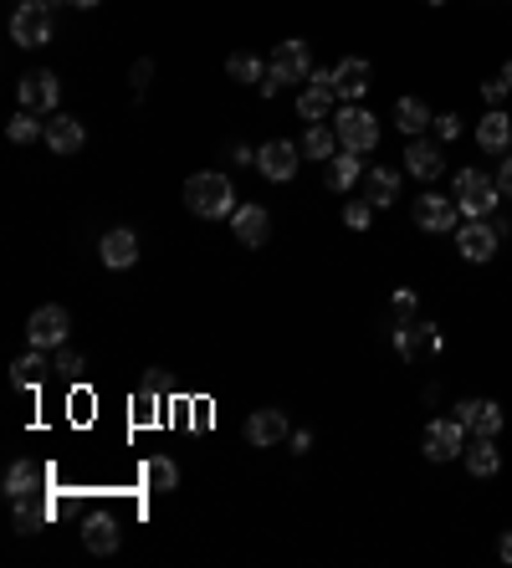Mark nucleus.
Segmentation results:
<instances>
[{"label": "nucleus", "mask_w": 512, "mask_h": 568, "mask_svg": "<svg viewBox=\"0 0 512 568\" xmlns=\"http://www.w3.org/2000/svg\"><path fill=\"white\" fill-rule=\"evenodd\" d=\"M436 134H441V139H456V134H461V118H456V113L436 118Z\"/></svg>", "instance_id": "37"}, {"label": "nucleus", "mask_w": 512, "mask_h": 568, "mask_svg": "<svg viewBox=\"0 0 512 568\" xmlns=\"http://www.w3.org/2000/svg\"><path fill=\"white\" fill-rule=\"evenodd\" d=\"M425 6H446V0H425Z\"/></svg>", "instance_id": "45"}, {"label": "nucleus", "mask_w": 512, "mask_h": 568, "mask_svg": "<svg viewBox=\"0 0 512 568\" xmlns=\"http://www.w3.org/2000/svg\"><path fill=\"white\" fill-rule=\"evenodd\" d=\"M287 446H292L297 456H303V451L313 446V435H308V430H292V435H287Z\"/></svg>", "instance_id": "40"}, {"label": "nucleus", "mask_w": 512, "mask_h": 568, "mask_svg": "<svg viewBox=\"0 0 512 568\" xmlns=\"http://www.w3.org/2000/svg\"><path fill=\"white\" fill-rule=\"evenodd\" d=\"M287 415L282 410H251V420H246V441L251 446H282L287 441Z\"/></svg>", "instance_id": "18"}, {"label": "nucleus", "mask_w": 512, "mask_h": 568, "mask_svg": "<svg viewBox=\"0 0 512 568\" xmlns=\"http://www.w3.org/2000/svg\"><path fill=\"white\" fill-rule=\"evenodd\" d=\"M149 72H154V62H139V67H134V87H144V82H149Z\"/></svg>", "instance_id": "41"}, {"label": "nucleus", "mask_w": 512, "mask_h": 568, "mask_svg": "<svg viewBox=\"0 0 512 568\" xmlns=\"http://www.w3.org/2000/svg\"><path fill=\"white\" fill-rule=\"evenodd\" d=\"M405 169L415 174V180H441V169H446V159H441V144H425V139H415V144L405 149Z\"/></svg>", "instance_id": "20"}, {"label": "nucleus", "mask_w": 512, "mask_h": 568, "mask_svg": "<svg viewBox=\"0 0 512 568\" xmlns=\"http://www.w3.org/2000/svg\"><path fill=\"white\" fill-rule=\"evenodd\" d=\"M395 313H400V318H410V313H415V292H405V287L395 292Z\"/></svg>", "instance_id": "39"}, {"label": "nucleus", "mask_w": 512, "mask_h": 568, "mask_svg": "<svg viewBox=\"0 0 512 568\" xmlns=\"http://www.w3.org/2000/svg\"><path fill=\"white\" fill-rule=\"evenodd\" d=\"M502 77H507V87H512V62H507V67H502Z\"/></svg>", "instance_id": "44"}, {"label": "nucleus", "mask_w": 512, "mask_h": 568, "mask_svg": "<svg viewBox=\"0 0 512 568\" xmlns=\"http://www.w3.org/2000/svg\"><path fill=\"white\" fill-rule=\"evenodd\" d=\"M497 190L512 200V154H507V159H502V169H497Z\"/></svg>", "instance_id": "38"}, {"label": "nucleus", "mask_w": 512, "mask_h": 568, "mask_svg": "<svg viewBox=\"0 0 512 568\" xmlns=\"http://www.w3.org/2000/svg\"><path fill=\"white\" fill-rule=\"evenodd\" d=\"M497 553H502V563H512V533H502V543H497Z\"/></svg>", "instance_id": "42"}, {"label": "nucleus", "mask_w": 512, "mask_h": 568, "mask_svg": "<svg viewBox=\"0 0 512 568\" xmlns=\"http://www.w3.org/2000/svg\"><path fill=\"white\" fill-rule=\"evenodd\" d=\"M47 144H52V154H77L82 144H88V128H82L77 118H67V113H52L47 118Z\"/></svg>", "instance_id": "19"}, {"label": "nucleus", "mask_w": 512, "mask_h": 568, "mask_svg": "<svg viewBox=\"0 0 512 568\" xmlns=\"http://www.w3.org/2000/svg\"><path fill=\"white\" fill-rule=\"evenodd\" d=\"M41 482H47V471H41V466H31V461H16V466L6 471V497H11V502H21V497H36V492H41Z\"/></svg>", "instance_id": "23"}, {"label": "nucleus", "mask_w": 512, "mask_h": 568, "mask_svg": "<svg viewBox=\"0 0 512 568\" xmlns=\"http://www.w3.org/2000/svg\"><path fill=\"white\" fill-rule=\"evenodd\" d=\"M466 471H472V476H497V471H502V451H497L492 441L466 446Z\"/></svg>", "instance_id": "30"}, {"label": "nucleus", "mask_w": 512, "mask_h": 568, "mask_svg": "<svg viewBox=\"0 0 512 568\" xmlns=\"http://www.w3.org/2000/svg\"><path fill=\"white\" fill-rule=\"evenodd\" d=\"M456 420L477 435V441H497V430H502V405L497 400H466L456 405Z\"/></svg>", "instance_id": "13"}, {"label": "nucleus", "mask_w": 512, "mask_h": 568, "mask_svg": "<svg viewBox=\"0 0 512 568\" xmlns=\"http://www.w3.org/2000/svg\"><path fill=\"white\" fill-rule=\"evenodd\" d=\"M297 164H303V144H287V139H272L256 149V169L267 174V180H292Z\"/></svg>", "instance_id": "10"}, {"label": "nucleus", "mask_w": 512, "mask_h": 568, "mask_svg": "<svg viewBox=\"0 0 512 568\" xmlns=\"http://www.w3.org/2000/svg\"><path fill=\"white\" fill-rule=\"evenodd\" d=\"M21 108H31V113H57V103H62V82H57V72H31V77H21Z\"/></svg>", "instance_id": "12"}, {"label": "nucleus", "mask_w": 512, "mask_h": 568, "mask_svg": "<svg viewBox=\"0 0 512 568\" xmlns=\"http://www.w3.org/2000/svg\"><path fill=\"white\" fill-rule=\"evenodd\" d=\"M410 215H415V226H420V231L441 236V231H456L461 205H456V195H451V200H446V195H420V200L410 205Z\"/></svg>", "instance_id": "6"}, {"label": "nucleus", "mask_w": 512, "mask_h": 568, "mask_svg": "<svg viewBox=\"0 0 512 568\" xmlns=\"http://www.w3.org/2000/svg\"><path fill=\"white\" fill-rule=\"evenodd\" d=\"M313 77V52H308V41H277V52H272V72H267V82L256 87V93H267V98H277V87H287V82H308Z\"/></svg>", "instance_id": "2"}, {"label": "nucleus", "mask_w": 512, "mask_h": 568, "mask_svg": "<svg viewBox=\"0 0 512 568\" xmlns=\"http://www.w3.org/2000/svg\"><path fill=\"white\" fill-rule=\"evenodd\" d=\"M67 6H77V11H93V6H98V0H67Z\"/></svg>", "instance_id": "43"}, {"label": "nucleus", "mask_w": 512, "mask_h": 568, "mask_svg": "<svg viewBox=\"0 0 512 568\" xmlns=\"http://www.w3.org/2000/svg\"><path fill=\"white\" fill-rule=\"evenodd\" d=\"M47 369H52V364L41 359V348H31V354H21V359L11 364V384H16V389H36L41 379H47Z\"/></svg>", "instance_id": "26"}, {"label": "nucleus", "mask_w": 512, "mask_h": 568, "mask_svg": "<svg viewBox=\"0 0 512 568\" xmlns=\"http://www.w3.org/2000/svg\"><path fill=\"white\" fill-rule=\"evenodd\" d=\"M82 369H88V364H82L77 354H62V359H57V374H67V379H77Z\"/></svg>", "instance_id": "36"}, {"label": "nucleus", "mask_w": 512, "mask_h": 568, "mask_svg": "<svg viewBox=\"0 0 512 568\" xmlns=\"http://www.w3.org/2000/svg\"><path fill=\"white\" fill-rule=\"evenodd\" d=\"M67 333H72V318H67V308H57V302H47V308H36V313H31V323H26V338H31V348H57Z\"/></svg>", "instance_id": "7"}, {"label": "nucleus", "mask_w": 512, "mask_h": 568, "mask_svg": "<svg viewBox=\"0 0 512 568\" xmlns=\"http://www.w3.org/2000/svg\"><path fill=\"white\" fill-rule=\"evenodd\" d=\"M395 348H400V359L420 364V359H436L441 348H446V338H441L436 323H405V318H400V328H395Z\"/></svg>", "instance_id": "5"}, {"label": "nucleus", "mask_w": 512, "mask_h": 568, "mask_svg": "<svg viewBox=\"0 0 512 568\" xmlns=\"http://www.w3.org/2000/svg\"><path fill=\"white\" fill-rule=\"evenodd\" d=\"M364 200L379 210V205H395L400 200V174L395 169H369L364 174Z\"/></svg>", "instance_id": "24"}, {"label": "nucleus", "mask_w": 512, "mask_h": 568, "mask_svg": "<svg viewBox=\"0 0 512 568\" xmlns=\"http://www.w3.org/2000/svg\"><path fill=\"white\" fill-rule=\"evenodd\" d=\"M369 221H374V205H369V200L344 205V226H349V231H369Z\"/></svg>", "instance_id": "34"}, {"label": "nucleus", "mask_w": 512, "mask_h": 568, "mask_svg": "<svg viewBox=\"0 0 512 568\" xmlns=\"http://www.w3.org/2000/svg\"><path fill=\"white\" fill-rule=\"evenodd\" d=\"M333 134H338V144H344L349 154H369V149L379 144V118L364 113L359 103H349L344 113L333 118Z\"/></svg>", "instance_id": "4"}, {"label": "nucleus", "mask_w": 512, "mask_h": 568, "mask_svg": "<svg viewBox=\"0 0 512 568\" xmlns=\"http://www.w3.org/2000/svg\"><path fill=\"white\" fill-rule=\"evenodd\" d=\"M507 93H512V87H507V77H492V82H482V98H487L492 108H502V103H507Z\"/></svg>", "instance_id": "35"}, {"label": "nucleus", "mask_w": 512, "mask_h": 568, "mask_svg": "<svg viewBox=\"0 0 512 568\" xmlns=\"http://www.w3.org/2000/svg\"><path fill=\"white\" fill-rule=\"evenodd\" d=\"M354 180H359V154L338 149V154L328 159V190H338V195H344V190H349Z\"/></svg>", "instance_id": "28"}, {"label": "nucleus", "mask_w": 512, "mask_h": 568, "mask_svg": "<svg viewBox=\"0 0 512 568\" xmlns=\"http://www.w3.org/2000/svg\"><path fill=\"white\" fill-rule=\"evenodd\" d=\"M338 149H344V144H338V134H328L323 123H313L308 134H303V159H318V164H328Z\"/></svg>", "instance_id": "29"}, {"label": "nucleus", "mask_w": 512, "mask_h": 568, "mask_svg": "<svg viewBox=\"0 0 512 568\" xmlns=\"http://www.w3.org/2000/svg\"><path fill=\"white\" fill-rule=\"evenodd\" d=\"M333 72H313L308 77V87H303V98H297V113H303L308 123H323L328 118V108H333Z\"/></svg>", "instance_id": "16"}, {"label": "nucleus", "mask_w": 512, "mask_h": 568, "mask_svg": "<svg viewBox=\"0 0 512 568\" xmlns=\"http://www.w3.org/2000/svg\"><path fill=\"white\" fill-rule=\"evenodd\" d=\"M477 144H482L487 154H507V144H512V118H507L502 108H492V113L477 123Z\"/></svg>", "instance_id": "21"}, {"label": "nucleus", "mask_w": 512, "mask_h": 568, "mask_svg": "<svg viewBox=\"0 0 512 568\" xmlns=\"http://www.w3.org/2000/svg\"><path fill=\"white\" fill-rule=\"evenodd\" d=\"M185 205L200 215V221H221V215L236 210V190H231L226 174L205 169V174H190L185 180Z\"/></svg>", "instance_id": "1"}, {"label": "nucleus", "mask_w": 512, "mask_h": 568, "mask_svg": "<svg viewBox=\"0 0 512 568\" xmlns=\"http://www.w3.org/2000/svg\"><path fill=\"white\" fill-rule=\"evenodd\" d=\"M226 72H231V82H256V87H262L272 67H262V57H251V52H236V57L226 62Z\"/></svg>", "instance_id": "32"}, {"label": "nucleus", "mask_w": 512, "mask_h": 568, "mask_svg": "<svg viewBox=\"0 0 512 568\" xmlns=\"http://www.w3.org/2000/svg\"><path fill=\"white\" fill-rule=\"evenodd\" d=\"M98 256H103V267H113V272H128V267L139 261V236L128 231V226H118V231H108V236H103Z\"/></svg>", "instance_id": "17"}, {"label": "nucleus", "mask_w": 512, "mask_h": 568, "mask_svg": "<svg viewBox=\"0 0 512 568\" xmlns=\"http://www.w3.org/2000/svg\"><path fill=\"white\" fill-rule=\"evenodd\" d=\"M41 522H47V507H36L31 497H21V502H16V533H26V538H31V533L41 528Z\"/></svg>", "instance_id": "33"}, {"label": "nucleus", "mask_w": 512, "mask_h": 568, "mask_svg": "<svg viewBox=\"0 0 512 568\" xmlns=\"http://www.w3.org/2000/svg\"><path fill=\"white\" fill-rule=\"evenodd\" d=\"M395 123H400V134H420V128H431L436 118H431V108H425L420 98H395Z\"/></svg>", "instance_id": "25"}, {"label": "nucleus", "mask_w": 512, "mask_h": 568, "mask_svg": "<svg viewBox=\"0 0 512 568\" xmlns=\"http://www.w3.org/2000/svg\"><path fill=\"white\" fill-rule=\"evenodd\" d=\"M231 231H236L241 246H267V236H272V215H267L262 205H236V210H231Z\"/></svg>", "instance_id": "15"}, {"label": "nucleus", "mask_w": 512, "mask_h": 568, "mask_svg": "<svg viewBox=\"0 0 512 568\" xmlns=\"http://www.w3.org/2000/svg\"><path fill=\"white\" fill-rule=\"evenodd\" d=\"M497 200H502V190H497V180H487L482 169H461L456 174V205H461L466 221H487V215L497 210Z\"/></svg>", "instance_id": "3"}, {"label": "nucleus", "mask_w": 512, "mask_h": 568, "mask_svg": "<svg viewBox=\"0 0 512 568\" xmlns=\"http://www.w3.org/2000/svg\"><path fill=\"white\" fill-rule=\"evenodd\" d=\"M6 139L11 144H31V139H47V123H36V113L31 108H21L11 123H6Z\"/></svg>", "instance_id": "31"}, {"label": "nucleus", "mask_w": 512, "mask_h": 568, "mask_svg": "<svg viewBox=\"0 0 512 568\" xmlns=\"http://www.w3.org/2000/svg\"><path fill=\"white\" fill-rule=\"evenodd\" d=\"M52 11H41V6H16V16H11V41L16 47H47L52 41Z\"/></svg>", "instance_id": "9"}, {"label": "nucleus", "mask_w": 512, "mask_h": 568, "mask_svg": "<svg viewBox=\"0 0 512 568\" xmlns=\"http://www.w3.org/2000/svg\"><path fill=\"white\" fill-rule=\"evenodd\" d=\"M144 487H149V492H175V487H180V466L169 461V456L144 461Z\"/></svg>", "instance_id": "27"}, {"label": "nucleus", "mask_w": 512, "mask_h": 568, "mask_svg": "<svg viewBox=\"0 0 512 568\" xmlns=\"http://www.w3.org/2000/svg\"><path fill=\"white\" fill-rule=\"evenodd\" d=\"M82 543H88V553H118V522L108 512H93L82 522Z\"/></svg>", "instance_id": "22"}, {"label": "nucleus", "mask_w": 512, "mask_h": 568, "mask_svg": "<svg viewBox=\"0 0 512 568\" xmlns=\"http://www.w3.org/2000/svg\"><path fill=\"white\" fill-rule=\"evenodd\" d=\"M497 241H502V231H497L492 221H466V226H456V251H461L466 261H492V256H497Z\"/></svg>", "instance_id": "11"}, {"label": "nucleus", "mask_w": 512, "mask_h": 568, "mask_svg": "<svg viewBox=\"0 0 512 568\" xmlns=\"http://www.w3.org/2000/svg\"><path fill=\"white\" fill-rule=\"evenodd\" d=\"M369 77H374V67L364 57H344V62L333 67V93L344 98V103H359L369 93Z\"/></svg>", "instance_id": "14"}, {"label": "nucleus", "mask_w": 512, "mask_h": 568, "mask_svg": "<svg viewBox=\"0 0 512 568\" xmlns=\"http://www.w3.org/2000/svg\"><path fill=\"white\" fill-rule=\"evenodd\" d=\"M425 456H431V461L466 456V425L461 420H431V425H425Z\"/></svg>", "instance_id": "8"}]
</instances>
